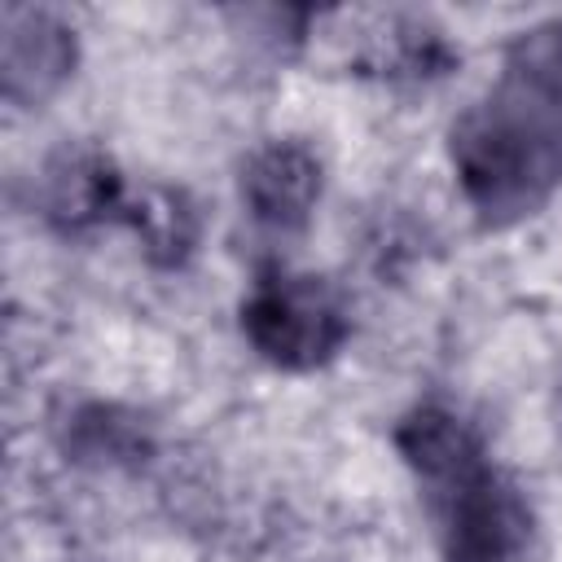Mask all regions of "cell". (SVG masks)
Segmentation results:
<instances>
[{
	"label": "cell",
	"mask_w": 562,
	"mask_h": 562,
	"mask_svg": "<svg viewBox=\"0 0 562 562\" xmlns=\"http://www.w3.org/2000/svg\"><path fill=\"white\" fill-rule=\"evenodd\" d=\"M127 211V193H123V176L119 167L88 145H66L48 158L44 167V215L75 233L101 220H114Z\"/></svg>",
	"instance_id": "obj_6"
},
{
	"label": "cell",
	"mask_w": 562,
	"mask_h": 562,
	"mask_svg": "<svg viewBox=\"0 0 562 562\" xmlns=\"http://www.w3.org/2000/svg\"><path fill=\"white\" fill-rule=\"evenodd\" d=\"M321 198V162L303 140H268L241 162V202L268 233H299Z\"/></svg>",
	"instance_id": "obj_5"
},
{
	"label": "cell",
	"mask_w": 562,
	"mask_h": 562,
	"mask_svg": "<svg viewBox=\"0 0 562 562\" xmlns=\"http://www.w3.org/2000/svg\"><path fill=\"white\" fill-rule=\"evenodd\" d=\"M66 448L75 461H92V465H119V461H136L149 452V439L140 430V422L132 413L92 404L83 413H75Z\"/></svg>",
	"instance_id": "obj_7"
},
{
	"label": "cell",
	"mask_w": 562,
	"mask_h": 562,
	"mask_svg": "<svg viewBox=\"0 0 562 562\" xmlns=\"http://www.w3.org/2000/svg\"><path fill=\"white\" fill-rule=\"evenodd\" d=\"M75 70V31L48 9L4 4L0 13V79L13 105L48 101Z\"/></svg>",
	"instance_id": "obj_4"
},
{
	"label": "cell",
	"mask_w": 562,
	"mask_h": 562,
	"mask_svg": "<svg viewBox=\"0 0 562 562\" xmlns=\"http://www.w3.org/2000/svg\"><path fill=\"white\" fill-rule=\"evenodd\" d=\"M123 220H132V228L140 233L145 250H149L158 263H180V259L193 250L198 220H193V211L184 206L180 193L149 189V193H140V202H127Z\"/></svg>",
	"instance_id": "obj_8"
},
{
	"label": "cell",
	"mask_w": 562,
	"mask_h": 562,
	"mask_svg": "<svg viewBox=\"0 0 562 562\" xmlns=\"http://www.w3.org/2000/svg\"><path fill=\"white\" fill-rule=\"evenodd\" d=\"M395 448L426 492L448 562H509L527 544V505L452 408H413L395 426Z\"/></svg>",
	"instance_id": "obj_2"
},
{
	"label": "cell",
	"mask_w": 562,
	"mask_h": 562,
	"mask_svg": "<svg viewBox=\"0 0 562 562\" xmlns=\"http://www.w3.org/2000/svg\"><path fill=\"white\" fill-rule=\"evenodd\" d=\"M241 329L277 369H316L347 342L351 321L321 277L263 272L241 303Z\"/></svg>",
	"instance_id": "obj_3"
},
{
	"label": "cell",
	"mask_w": 562,
	"mask_h": 562,
	"mask_svg": "<svg viewBox=\"0 0 562 562\" xmlns=\"http://www.w3.org/2000/svg\"><path fill=\"white\" fill-rule=\"evenodd\" d=\"M452 167L483 224H514L562 180V22L522 35L496 88L452 123Z\"/></svg>",
	"instance_id": "obj_1"
}]
</instances>
